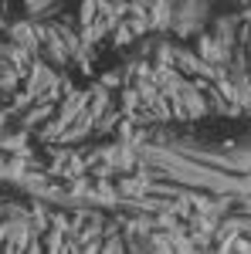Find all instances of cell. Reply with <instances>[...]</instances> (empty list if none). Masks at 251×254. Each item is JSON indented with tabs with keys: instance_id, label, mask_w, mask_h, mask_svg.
I'll return each mask as SVG.
<instances>
[{
	"instance_id": "6da1fadb",
	"label": "cell",
	"mask_w": 251,
	"mask_h": 254,
	"mask_svg": "<svg viewBox=\"0 0 251 254\" xmlns=\"http://www.w3.org/2000/svg\"><path fill=\"white\" fill-rule=\"evenodd\" d=\"M197 55L207 61V64H228V58H231V48L224 44V41H217L214 34H204V38L197 41Z\"/></svg>"
},
{
	"instance_id": "7a4b0ae2",
	"label": "cell",
	"mask_w": 251,
	"mask_h": 254,
	"mask_svg": "<svg viewBox=\"0 0 251 254\" xmlns=\"http://www.w3.org/2000/svg\"><path fill=\"white\" fill-rule=\"evenodd\" d=\"M109 3H126V0H109Z\"/></svg>"
}]
</instances>
